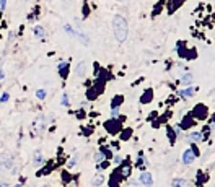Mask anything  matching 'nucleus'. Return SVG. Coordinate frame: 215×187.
I'll use <instances>...</instances> for the list:
<instances>
[{
	"mask_svg": "<svg viewBox=\"0 0 215 187\" xmlns=\"http://www.w3.org/2000/svg\"><path fill=\"white\" fill-rule=\"evenodd\" d=\"M112 33L117 39V42H124L129 36V25L124 16L121 15H116L112 18Z\"/></svg>",
	"mask_w": 215,
	"mask_h": 187,
	"instance_id": "f257e3e1",
	"label": "nucleus"
},
{
	"mask_svg": "<svg viewBox=\"0 0 215 187\" xmlns=\"http://www.w3.org/2000/svg\"><path fill=\"white\" fill-rule=\"evenodd\" d=\"M140 184L150 187L152 184H153V177H152V174L150 173H142V174H140Z\"/></svg>",
	"mask_w": 215,
	"mask_h": 187,
	"instance_id": "f03ea898",
	"label": "nucleus"
},
{
	"mask_svg": "<svg viewBox=\"0 0 215 187\" xmlns=\"http://www.w3.org/2000/svg\"><path fill=\"white\" fill-rule=\"evenodd\" d=\"M194 160H196L194 151H192V150H186L184 155H183V163H184V164H191Z\"/></svg>",
	"mask_w": 215,
	"mask_h": 187,
	"instance_id": "7ed1b4c3",
	"label": "nucleus"
},
{
	"mask_svg": "<svg viewBox=\"0 0 215 187\" xmlns=\"http://www.w3.org/2000/svg\"><path fill=\"white\" fill-rule=\"evenodd\" d=\"M57 69L60 72L62 78H67V73H69V62H60V64L57 65Z\"/></svg>",
	"mask_w": 215,
	"mask_h": 187,
	"instance_id": "20e7f679",
	"label": "nucleus"
},
{
	"mask_svg": "<svg viewBox=\"0 0 215 187\" xmlns=\"http://www.w3.org/2000/svg\"><path fill=\"white\" fill-rule=\"evenodd\" d=\"M173 187H191L189 182L186 179H174L173 181Z\"/></svg>",
	"mask_w": 215,
	"mask_h": 187,
	"instance_id": "39448f33",
	"label": "nucleus"
},
{
	"mask_svg": "<svg viewBox=\"0 0 215 187\" xmlns=\"http://www.w3.org/2000/svg\"><path fill=\"white\" fill-rule=\"evenodd\" d=\"M194 93H196V88H191V86H188L186 90H183L179 94L181 96H184V98H191V96H194Z\"/></svg>",
	"mask_w": 215,
	"mask_h": 187,
	"instance_id": "423d86ee",
	"label": "nucleus"
},
{
	"mask_svg": "<svg viewBox=\"0 0 215 187\" xmlns=\"http://www.w3.org/2000/svg\"><path fill=\"white\" fill-rule=\"evenodd\" d=\"M33 31H34V34H36L39 39H44V36H46V33H44V28H43V26H36Z\"/></svg>",
	"mask_w": 215,
	"mask_h": 187,
	"instance_id": "0eeeda50",
	"label": "nucleus"
},
{
	"mask_svg": "<svg viewBox=\"0 0 215 187\" xmlns=\"http://www.w3.org/2000/svg\"><path fill=\"white\" fill-rule=\"evenodd\" d=\"M103 182H104V177H103V176H95V177H93V181H91V185L98 187V185H101Z\"/></svg>",
	"mask_w": 215,
	"mask_h": 187,
	"instance_id": "6e6552de",
	"label": "nucleus"
},
{
	"mask_svg": "<svg viewBox=\"0 0 215 187\" xmlns=\"http://www.w3.org/2000/svg\"><path fill=\"white\" fill-rule=\"evenodd\" d=\"M202 133H197V132H192L189 133V140H194V141H202Z\"/></svg>",
	"mask_w": 215,
	"mask_h": 187,
	"instance_id": "1a4fd4ad",
	"label": "nucleus"
},
{
	"mask_svg": "<svg viewBox=\"0 0 215 187\" xmlns=\"http://www.w3.org/2000/svg\"><path fill=\"white\" fill-rule=\"evenodd\" d=\"M191 82H192L191 73H186V75H183V78H181V83H184V85H191Z\"/></svg>",
	"mask_w": 215,
	"mask_h": 187,
	"instance_id": "9d476101",
	"label": "nucleus"
},
{
	"mask_svg": "<svg viewBox=\"0 0 215 187\" xmlns=\"http://www.w3.org/2000/svg\"><path fill=\"white\" fill-rule=\"evenodd\" d=\"M77 38L80 39V41H82L83 44H90V39H88V36H87V34H83V33H78V31H77Z\"/></svg>",
	"mask_w": 215,
	"mask_h": 187,
	"instance_id": "9b49d317",
	"label": "nucleus"
},
{
	"mask_svg": "<svg viewBox=\"0 0 215 187\" xmlns=\"http://www.w3.org/2000/svg\"><path fill=\"white\" fill-rule=\"evenodd\" d=\"M77 73H78V77H83L85 75V62H80V64H78Z\"/></svg>",
	"mask_w": 215,
	"mask_h": 187,
	"instance_id": "f8f14e48",
	"label": "nucleus"
},
{
	"mask_svg": "<svg viewBox=\"0 0 215 187\" xmlns=\"http://www.w3.org/2000/svg\"><path fill=\"white\" fill-rule=\"evenodd\" d=\"M121 101H122V96H116V98L112 99V104H111V107H112V109H116V107H119Z\"/></svg>",
	"mask_w": 215,
	"mask_h": 187,
	"instance_id": "ddd939ff",
	"label": "nucleus"
},
{
	"mask_svg": "<svg viewBox=\"0 0 215 187\" xmlns=\"http://www.w3.org/2000/svg\"><path fill=\"white\" fill-rule=\"evenodd\" d=\"M64 30H65L67 33H69L70 36H77V31L73 30V28H70V25H65V26H64Z\"/></svg>",
	"mask_w": 215,
	"mask_h": 187,
	"instance_id": "4468645a",
	"label": "nucleus"
},
{
	"mask_svg": "<svg viewBox=\"0 0 215 187\" xmlns=\"http://www.w3.org/2000/svg\"><path fill=\"white\" fill-rule=\"evenodd\" d=\"M43 161V156H41V151H36L34 153V164H39Z\"/></svg>",
	"mask_w": 215,
	"mask_h": 187,
	"instance_id": "2eb2a0df",
	"label": "nucleus"
},
{
	"mask_svg": "<svg viewBox=\"0 0 215 187\" xmlns=\"http://www.w3.org/2000/svg\"><path fill=\"white\" fill-rule=\"evenodd\" d=\"M36 96H38L39 99H44V98H46V91H44V90H38V91H36Z\"/></svg>",
	"mask_w": 215,
	"mask_h": 187,
	"instance_id": "dca6fc26",
	"label": "nucleus"
},
{
	"mask_svg": "<svg viewBox=\"0 0 215 187\" xmlns=\"http://www.w3.org/2000/svg\"><path fill=\"white\" fill-rule=\"evenodd\" d=\"M8 99H10V94H8V93H3L2 98H0V103H7Z\"/></svg>",
	"mask_w": 215,
	"mask_h": 187,
	"instance_id": "f3484780",
	"label": "nucleus"
},
{
	"mask_svg": "<svg viewBox=\"0 0 215 187\" xmlns=\"http://www.w3.org/2000/svg\"><path fill=\"white\" fill-rule=\"evenodd\" d=\"M147 99H152V91H147V93L142 96V103H145Z\"/></svg>",
	"mask_w": 215,
	"mask_h": 187,
	"instance_id": "a211bd4d",
	"label": "nucleus"
},
{
	"mask_svg": "<svg viewBox=\"0 0 215 187\" xmlns=\"http://www.w3.org/2000/svg\"><path fill=\"white\" fill-rule=\"evenodd\" d=\"M62 106H69V96L67 94L62 96Z\"/></svg>",
	"mask_w": 215,
	"mask_h": 187,
	"instance_id": "6ab92c4d",
	"label": "nucleus"
},
{
	"mask_svg": "<svg viewBox=\"0 0 215 187\" xmlns=\"http://www.w3.org/2000/svg\"><path fill=\"white\" fill-rule=\"evenodd\" d=\"M7 7V0H0V10H5Z\"/></svg>",
	"mask_w": 215,
	"mask_h": 187,
	"instance_id": "aec40b11",
	"label": "nucleus"
},
{
	"mask_svg": "<svg viewBox=\"0 0 215 187\" xmlns=\"http://www.w3.org/2000/svg\"><path fill=\"white\" fill-rule=\"evenodd\" d=\"M103 158H104V155H101V153H98V155L95 156V160H96V161H101Z\"/></svg>",
	"mask_w": 215,
	"mask_h": 187,
	"instance_id": "412c9836",
	"label": "nucleus"
},
{
	"mask_svg": "<svg viewBox=\"0 0 215 187\" xmlns=\"http://www.w3.org/2000/svg\"><path fill=\"white\" fill-rule=\"evenodd\" d=\"M5 75H3V70H0V80H3Z\"/></svg>",
	"mask_w": 215,
	"mask_h": 187,
	"instance_id": "4be33fe9",
	"label": "nucleus"
},
{
	"mask_svg": "<svg viewBox=\"0 0 215 187\" xmlns=\"http://www.w3.org/2000/svg\"><path fill=\"white\" fill-rule=\"evenodd\" d=\"M0 187H8V184H2V185H0Z\"/></svg>",
	"mask_w": 215,
	"mask_h": 187,
	"instance_id": "5701e85b",
	"label": "nucleus"
},
{
	"mask_svg": "<svg viewBox=\"0 0 215 187\" xmlns=\"http://www.w3.org/2000/svg\"><path fill=\"white\" fill-rule=\"evenodd\" d=\"M15 187H23V184H18V185H15Z\"/></svg>",
	"mask_w": 215,
	"mask_h": 187,
	"instance_id": "b1692460",
	"label": "nucleus"
}]
</instances>
